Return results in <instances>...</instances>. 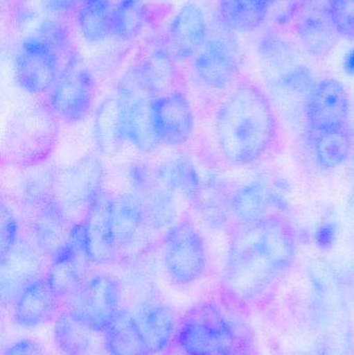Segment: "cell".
Returning <instances> with one entry per match:
<instances>
[{"mask_svg":"<svg viewBox=\"0 0 354 355\" xmlns=\"http://www.w3.org/2000/svg\"><path fill=\"white\" fill-rule=\"evenodd\" d=\"M313 135L314 154L318 164L324 170L338 168L351 155L353 135L348 125Z\"/></svg>","mask_w":354,"mask_h":355,"instance_id":"33","label":"cell"},{"mask_svg":"<svg viewBox=\"0 0 354 355\" xmlns=\"http://www.w3.org/2000/svg\"><path fill=\"white\" fill-rule=\"evenodd\" d=\"M104 166L99 155L89 153L57 171L54 200L64 214L81 225L87 211L103 191Z\"/></svg>","mask_w":354,"mask_h":355,"instance_id":"7","label":"cell"},{"mask_svg":"<svg viewBox=\"0 0 354 355\" xmlns=\"http://www.w3.org/2000/svg\"><path fill=\"white\" fill-rule=\"evenodd\" d=\"M284 198L274 188L261 182H251L233 192L231 214L237 223H249L282 210Z\"/></svg>","mask_w":354,"mask_h":355,"instance_id":"23","label":"cell"},{"mask_svg":"<svg viewBox=\"0 0 354 355\" xmlns=\"http://www.w3.org/2000/svg\"><path fill=\"white\" fill-rule=\"evenodd\" d=\"M295 31L306 51L315 58L328 55L338 43L339 33L326 4L318 0H308L299 8Z\"/></svg>","mask_w":354,"mask_h":355,"instance_id":"20","label":"cell"},{"mask_svg":"<svg viewBox=\"0 0 354 355\" xmlns=\"http://www.w3.org/2000/svg\"><path fill=\"white\" fill-rule=\"evenodd\" d=\"M162 261L168 277L176 285H191L205 273V241L197 223L188 215L180 217L164 234Z\"/></svg>","mask_w":354,"mask_h":355,"instance_id":"8","label":"cell"},{"mask_svg":"<svg viewBox=\"0 0 354 355\" xmlns=\"http://www.w3.org/2000/svg\"><path fill=\"white\" fill-rule=\"evenodd\" d=\"M126 177L131 191L143 200L152 231L166 233L179 219L176 196L158 182L154 176L153 166L149 164H129Z\"/></svg>","mask_w":354,"mask_h":355,"instance_id":"13","label":"cell"},{"mask_svg":"<svg viewBox=\"0 0 354 355\" xmlns=\"http://www.w3.org/2000/svg\"><path fill=\"white\" fill-rule=\"evenodd\" d=\"M237 355H242V354H237Z\"/></svg>","mask_w":354,"mask_h":355,"instance_id":"44","label":"cell"},{"mask_svg":"<svg viewBox=\"0 0 354 355\" xmlns=\"http://www.w3.org/2000/svg\"><path fill=\"white\" fill-rule=\"evenodd\" d=\"M349 96L344 85L336 79L315 83L306 97L305 114L312 132H324L346 126Z\"/></svg>","mask_w":354,"mask_h":355,"instance_id":"17","label":"cell"},{"mask_svg":"<svg viewBox=\"0 0 354 355\" xmlns=\"http://www.w3.org/2000/svg\"><path fill=\"white\" fill-rule=\"evenodd\" d=\"M58 121L47 105L19 112L6 129L3 162L20 168L47 164L57 144Z\"/></svg>","mask_w":354,"mask_h":355,"instance_id":"4","label":"cell"},{"mask_svg":"<svg viewBox=\"0 0 354 355\" xmlns=\"http://www.w3.org/2000/svg\"><path fill=\"white\" fill-rule=\"evenodd\" d=\"M35 35H37L44 43L47 44L60 58L69 53V49L71 47L70 31L67 28L66 25L57 19H45L37 26Z\"/></svg>","mask_w":354,"mask_h":355,"instance_id":"35","label":"cell"},{"mask_svg":"<svg viewBox=\"0 0 354 355\" xmlns=\"http://www.w3.org/2000/svg\"><path fill=\"white\" fill-rule=\"evenodd\" d=\"M104 335L108 355H152L130 312L120 311Z\"/></svg>","mask_w":354,"mask_h":355,"instance_id":"30","label":"cell"},{"mask_svg":"<svg viewBox=\"0 0 354 355\" xmlns=\"http://www.w3.org/2000/svg\"><path fill=\"white\" fill-rule=\"evenodd\" d=\"M80 0H42L44 8L53 16H67L75 12Z\"/></svg>","mask_w":354,"mask_h":355,"instance_id":"39","label":"cell"},{"mask_svg":"<svg viewBox=\"0 0 354 355\" xmlns=\"http://www.w3.org/2000/svg\"><path fill=\"white\" fill-rule=\"evenodd\" d=\"M23 170L17 194L21 206L31 215L54 200L57 171L46 164Z\"/></svg>","mask_w":354,"mask_h":355,"instance_id":"26","label":"cell"},{"mask_svg":"<svg viewBox=\"0 0 354 355\" xmlns=\"http://www.w3.org/2000/svg\"><path fill=\"white\" fill-rule=\"evenodd\" d=\"M240 70V52L235 40L224 33L208 37L193 58V72L202 87L222 91L230 87Z\"/></svg>","mask_w":354,"mask_h":355,"instance_id":"12","label":"cell"},{"mask_svg":"<svg viewBox=\"0 0 354 355\" xmlns=\"http://www.w3.org/2000/svg\"><path fill=\"white\" fill-rule=\"evenodd\" d=\"M145 20L143 0H122L114 6L112 37L122 42L133 41L143 31Z\"/></svg>","mask_w":354,"mask_h":355,"instance_id":"34","label":"cell"},{"mask_svg":"<svg viewBox=\"0 0 354 355\" xmlns=\"http://www.w3.org/2000/svg\"><path fill=\"white\" fill-rule=\"evenodd\" d=\"M134 318L150 354H160L174 340L176 320L170 306L161 302H145L139 306Z\"/></svg>","mask_w":354,"mask_h":355,"instance_id":"24","label":"cell"},{"mask_svg":"<svg viewBox=\"0 0 354 355\" xmlns=\"http://www.w3.org/2000/svg\"><path fill=\"white\" fill-rule=\"evenodd\" d=\"M231 196L227 194L218 177H203L201 192L193 208L206 225L218 227L224 225L231 214Z\"/></svg>","mask_w":354,"mask_h":355,"instance_id":"32","label":"cell"},{"mask_svg":"<svg viewBox=\"0 0 354 355\" xmlns=\"http://www.w3.org/2000/svg\"><path fill=\"white\" fill-rule=\"evenodd\" d=\"M60 298L46 275L25 288L14 302V319L23 329H35L51 320Z\"/></svg>","mask_w":354,"mask_h":355,"instance_id":"21","label":"cell"},{"mask_svg":"<svg viewBox=\"0 0 354 355\" xmlns=\"http://www.w3.org/2000/svg\"><path fill=\"white\" fill-rule=\"evenodd\" d=\"M87 261L85 252H79L50 262L45 275L60 300H70L82 287L87 279Z\"/></svg>","mask_w":354,"mask_h":355,"instance_id":"29","label":"cell"},{"mask_svg":"<svg viewBox=\"0 0 354 355\" xmlns=\"http://www.w3.org/2000/svg\"><path fill=\"white\" fill-rule=\"evenodd\" d=\"M93 130L94 141L100 155L114 157L128 144L122 112L116 96L106 98L98 106Z\"/></svg>","mask_w":354,"mask_h":355,"instance_id":"25","label":"cell"},{"mask_svg":"<svg viewBox=\"0 0 354 355\" xmlns=\"http://www.w3.org/2000/svg\"><path fill=\"white\" fill-rule=\"evenodd\" d=\"M112 225L118 257L121 258L141 252L149 233L153 232L143 200L131 190L114 196Z\"/></svg>","mask_w":354,"mask_h":355,"instance_id":"15","label":"cell"},{"mask_svg":"<svg viewBox=\"0 0 354 355\" xmlns=\"http://www.w3.org/2000/svg\"><path fill=\"white\" fill-rule=\"evenodd\" d=\"M153 173L158 182L177 200L181 198L193 207L201 192L203 177L188 155L178 154L166 158L153 166Z\"/></svg>","mask_w":354,"mask_h":355,"instance_id":"22","label":"cell"},{"mask_svg":"<svg viewBox=\"0 0 354 355\" xmlns=\"http://www.w3.org/2000/svg\"><path fill=\"white\" fill-rule=\"evenodd\" d=\"M1 254L12 248L20 237L18 234V223L8 207L2 204L1 208Z\"/></svg>","mask_w":354,"mask_h":355,"instance_id":"37","label":"cell"},{"mask_svg":"<svg viewBox=\"0 0 354 355\" xmlns=\"http://www.w3.org/2000/svg\"><path fill=\"white\" fill-rule=\"evenodd\" d=\"M209 37L207 18L199 4L186 2L175 12L166 33V49L175 60L195 58Z\"/></svg>","mask_w":354,"mask_h":355,"instance_id":"19","label":"cell"},{"mask_svg":"<svg viewBox=\"0 0 354 355\" xmlns=\"http://www.w3.org/2000/svg\"><path fill=\"white\" fill-rule=\"evenodd\" d=\"M114 6L110 0H80L75 15L81 37L96 44L112 37Z\"/></svg>","mask_w":354,"mask_h":355,"instance_id":"28","label":"cell"},{"mask_svg":"<svg viewBox=\"0 0 354 355\" xmlns=\"http://www.w3.org/2000/svg\"><path fill=\"white\" fill-rule=\"evenodd\" d=\"M60 58L37 35L25 37L15 56L17 85L29 95L49 93L60 74Z\"/></svg>","mask_w":354,"mask_h":355,"instance_id":"11","label":"cell"},{"mask_svg":"<svg viewBox=\"0 0 354 355\" xmlns=\"http://www.w3.org/2000/svg\"><path fill=\"white\" fill-rule=\"evenodd\" d=\"M297 245L292 225L278 213L237 223L222 275L224 292L237 302L257 297L292 265Z\"/></svg>","mask_w":354,"mask_h":355,"instance_id":"1","label":"cell"},{"mask_svg":"<svg viewBox=\"0 0 354 355\" xmlns=\"http://www.w3.org/2000/svg\"><path fill=\"white\" fill-rule=\"evenodd\" d=\"M116 98L122 112L127 141L139 153L160 147L154 125V102L160 92L147 60L129 67L116 85Z\"/></svg>","mask_w":354,"mask_h":355,"instance_id":"3","label":"cell"},{"mask_svg":"<svg viewBox=\"0 0 354 355\" xmlns=\"http://www.w3.org/2000/svg\"><path fill=\"white\" fill-rule=\"evenodd\" d=\"M2 355H44V352L37 342L22 339L8 346Z\"/></svg>","mask_w":354,"mask_h":355,"instance_id":"38","label":"cell"},{"mask_svg":"<svg viewBox=\"0 0 354 355\" xmlns=\"http://www.w3.org/2000/svg\"><path fill=\"white\" fill-rule=\"evenodd\" d=\"M154 125L160 146L178 148L188 143L195 135V116L187 94L175 89L156 98Z\"/></svg>","mask_w":354,"mask_h":355,"instance_id":"16","label":"cell"},{"mask_svg":"<svg viewBox=\"0 0 354 355\" xmlns=\"http://www.w3.org/2000/svg\"><path fill=\"white\" fill-rule=\"evenodd\" d=\"M121 287L107 275L87 279L70 300L69 310L96 333H105L120 310Z\"/></svg>","mask_w":354,"mask_h":355,"instance_id":"10","label":"cell"},{"mask_svg":"<svg viewBox=\"0 0 354 355\" xmlns=\"http://www.w3.org/2000/svg\"><path fill=\"white\" fill-rule=\"evenodd\" d=\"M326 4L339 35L354 40V0H326Z\"/></svg>","mask_w":354,"mask_h":355,"instance_id":"36","label":"cell"},{"mask_svg":"<svg viewBox=\"0 0 354 355\" xmlns=\"http://www.w3.org/2000/svg\"><path fill=\"white\" fill-rule=\"evenodd\" d=\"M276 0H267V2H268V3L270 4V6H272V4H274V2H276Z\"/></svg>","mask_w":354,"mask_h":355,"instance_id":"43","label":"cell"},{"mask_svg":"<svg viewBox=\"0 0 354 355\" xmlns=\"http://www.w3.org/2000/svg\"><path fill=\"white\" fill-rule=\"evenodd\" d=\"M114 198V194L103 190L81 223L83 252L93 264H112L118 258L112 225Z\"/></svg>","mask_w":354,"mask_h":355,"instance_id":"18","label":"cell"},{"mask_svg":"<svg viewBox=\"0 0 354 355\" xmlns=\"http://www.w3.org/2000/svg\"><path fill=\"white\" fill-rule=\"evenodd\" d=\"M346 218L348 221L349 227L354 231V184L351 189V196H349L348 202L346 207Z\"/></svg>","mask_w":354,"mask_h":355,"instance_id":"41","label":"cell"},{"mask_svg":"<svg viewBox=\"0 0 354 355\" xmlns=\"http://www.w3.org/2000/svg\"><path fill=\"white\" fill-rule=\"evenodd\" d=\"M336 227L332 223H326L318 227L315 234L316 243L322 248H328L336 240Z\"/></svg>","mask_w":354,"mask_h":355,"instance_id":"40","label":"cell"},{"mask_svg":"<svg viewBox=\"0 0 354 355\" xmlns=\"http://www.w3.org/2000/svg\"><path fill=\"white\" fill-rule=\"evenodd\" d=\"M91 331L70 310L56 317L53 336L56 347L64 355H87L91 349Z\"/></svg>","mask_w":354,"mask_h":355,"instance_id":"31","label":"cell"},{"mask_svg":"<svg viewBox=\"0 0 354 355\" xmlns=\"http://www.w3.org/2000/svg\"><path fill=\"white\" fill-rule=\"evenodd\" d=\"M46 105L67 124L85 121L93 110L97 94L95 75L82 56L72 52L50 89Z\"/></svg>","mask_w":354,"mask_h":355,"instance_id":"6","label":"cell"},{"mask_svg":"<svg viewBox=\"0 0 354 355\" xmlns=\"http://www.w3.org/2000/svg\"><path fill=\"white\" fill-rule=\"evenodd\" d=\"M44 269V254L33 241L19 237L0 258V295L14 304L21 292L37 281Z\"/></svg>","mask_w":354,"mask_h":355,"instance_id":"14","label":"cell"},{"mask_svg":"<svg viewBox=\"0 0 354 355\" xmlns=\"http://www.w3.org/2000/svg\"><path fill=\"white\" fill-rule=\"evenodd\" d=\"M213 132L227 162L235 166H249L261 159L276 141V112L258 85L242 81L218 106Z\"/></svg>","mask_w":354,"mask_h":355,"instance_id":"2","label":"cell"},{"mask_svg":"<svg viewBox=\"0 0 354 355\" xmlns=\"http://www.w3.org/2000/svg\"><path fill=\"white\" fill-rule=\"evenodd\" d=\"M177 355H237L238 338L218 304L202 302L181 319L174 338Z\"/></svg>","mask_w":354,"mask_h":355,"instance_id":"5","label":"cell"},{"mask_svg":"<svg viewBox=\"0 0 354 355\" xmlns=\"http://www.w3.org/2000/svg\"><path fill=\"white\" fill-rule=\"evenodd\" d=\"M29 221L33 243L50 262L83 252L81 225L72 223L55 200L33 213Z\"/></svg>","mask_w":354,"mask_h":355,"instance_id":"9","label":"cell"},{"mask_svg":"<svg viewBox=\"0 0 354 355\" xmlns=\"http://www.w3.org/2000/svg\"><path fill=\"white\" fill-rule=\"evenodd\" d=\"M343 69L346 74L354 75V47L351 48L345 55Z\"/></svg>","mask_w":354,"mask_h":355,"instance_id":"42","label":"cell"},{"mask_svg":"<svg viewBox=\"0 0 354 355\" xmlns=\"http://www.w3.org/2000/svg\"><path fill=\"white\" fill-rule=\"evenodd\" d=\"M270 6L267 0H220L218 14L229 31L247 33L263 24Z\"/></svg>","mask_w":354,"mask_h":355,"instance_id":"27","label":"cell"}]
</instances>
